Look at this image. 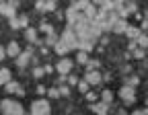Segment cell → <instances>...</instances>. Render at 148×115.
I'll return each instance as SVG.
<instances>
[{
	"instance_id": "17",
	"label": "cell",
	"mask_w": 148,
	"mask_h": 115,
	"mask_svg": "<svg viewBox=\"0 0 148 115\" xmlns=\"http://www.w3.org/2000/svg\"><path fill=\"white\" fill-rule=\"evenodd\" d=\"M70 6L76 10V12H82V10H86V8L90 6V2H88V0H78V2H72Z\"/></svg>"
},
{
	"instance_id": "10",
	"label": "cell",
	"mask_w": 148,
	"mask_h": 115,
	"mask_svg": "<svg viewBox=\"0 0 148 115\" xmlns=\"http://www.w3.org/2000/svg\"><path fill=\"white\" fill-rule=\"evenodd\" d=\"M25 39H27L29 43H41V41H39V31H37L35 27H27V29H25Z\"/></svg>"
},
{
	"instance_id": "30",
	"label": "cell",
	"mask_w": 148,
	"mask_h": 115,
	"mask_svg": "<svg viewBox=\"0 0 148 115\" xmlns=\"http://www.w3.org/2000/svg\"><path fill=\"white\" fill-rule=\"evenodd\" d=\"M76 62H78V64H86V62H88V53L78 51V53H76Z\"/></svg>"
},
{
	"instance_id": "27",
	"label": "cell",
	"mask_w": 148,
	"mask_h": 115,
	"mask_svg": "<svg viewBox=\"0 0 148 115\" xmlns=\"http://www.w3.org/2000/svg\"><path fill=\"white\" fill-rule=\"evenodd\" d=\"M37 31H41V33L49 35V33H53V27H51L49 23H41V25H39V29H37Z\"/></svg>"
},
{
	"instance_id": "12",
	"label": "cell",
	"mask_w": 148,
	"mask_h": 115,
	"mask_svg": "<svg viewBox=\"0 0 148 115\" xmlns=\"http://www.w3.org/2000/svg\"><path fill=\"white\" fill-rule=\"evenodd\" d=\"M92 47H95V41H88V39H78L76 41V49L78 51L88 53V51H92Z\"/></svg>"
},
{
	"instance_id": "23",
	"label": "cell",
	"mask_w": 148,
	"mask_h": 115,
	"mask_svg": "<svg viewBox=\"0 0 148 115\" xmlns=\"http://www.w3.org/2000/svg\"><path fill=\"white\" fill-rule=\"evenodd\" d=\"M53 51H56V53H58L60 57H64V55H66V53H68L70 49H68V47H66L64 43H60V41H58V43H56V45H53Z\"/></svg>"
},
{
	"instance_id": "21",
	"label": "cell",
	"mask_w": 148,
	"mask_h": 115,
	"mask_svg": "<svg viewBox=\"0 0 148 115\" xmlns=\"http://www.w3.org/2000/svg\"><path fill=\"white\" fill-rule=\"evenodd\" d=\"M18 88H21V84L14 82V80H10V82H6V84H4V90H6L8 94H16V90H18Z\"/></svg>"
},
{
	"instance_id": "38",
	"label": "cell",
	"mask_w": 148,
	"mask_h": 115,
	"mask_svg": "<svg viewBox=\"0 0 148 115\" xmlns=\"http://www.w3.org/2000/svg\"><path fill=\"white\" fill-rule=\"evenodd\" d=\"M45 92H47V88H45L43 84H39V86H37V94H41V97H43Z\"/></svg>"
},
{
	"instance_id": "18",
	"label": "cell",
	"mask_w": 148,
	"mask_h": 115,
	"mask_svg": "<svg viewBox=\"0 0 148 115\" xmlns=\"http://www.w3.org/2000/svg\"><path fill=\"white\" fill-rule=\"evenodd\" d=\"M10 70L8 68H0V86H4L6 82H10Z\"/></svg>"
},
{
	"instance_id": "6",
	"label": "cell",
	"mask_w": 148,
	"mask_h": 115,
	"mask_svg": "<svg viewBox=\"0 0 148 115\" xmlns=\"http://www.w3.org/2000/svg\"><path fill=\"white\" fill-rule=\"evenodd\" d=\"M72 68H74V62L70 60V57H60L58 64H56V70H58L60 74H64V76H68L72 72Z\"/></svg>"
},
{
	"instance_id": "26",
	"label": "cell",
	"mask_w": 148,
	"mask_h": 115,
	"mask_svg": "<svg viewBox=\"0 0 148 115\" xmlns=\"http://www.w3.org/2000/svg\"><path fill=\"white\" fill-rule=\"evenodd\" d=\"M84 66H86V72H90V70H99L101 64H99V60H88Z\"/></svg>"
},
{
	"instance_id": "2",
	"label": "cell",
	"mask_w": 148,
	"mask_h": 115,
	"mask_svg": "<svg viewBox=\"0 0 148 115\" xmlns=\"http://www.w3.org/2000/svg\"><path fill=\"white\" fill-rule=\"evenodd\" d=\"M31 115H51V103L47 99H35L31 103Z\"/></svg>"
},
{
	"instance_id": "9",
	"label": "cell",
	"mask_w": 148,
	"mask_h": 115,
	"mask_svg": "<svg viewBox=\"0 0 148 115\" xmlns=\"http://www.w3.org/2000/svg\"><path fill=\"white\" fill-rule=\"evenodd\" d=\"M56 6H58V2L56 0H37L35 2V8L37 10H41V12H51V10H56Z\"/></svg>"
},
{
	"instance_id": "20",
	"label": "cell",
	"mask_w": 148,
	"mask_h": 115,
	"mask_svg": "<svg viewBox=\"0 0 148 115\" xmlns=\"http://www.w3.org/2000/svg\"><path fill=\"white\" fill-rule=\"evenodd\" d=\"M140 33H142V31H140L138 27H127V29H125V35H127L132 41H136V39H138V37H140Z\"/></svg>"
},
{
	"instance_id": "4",
	"label": "cell",
	"mask_w": 148,
	"mask_h": 115,
	"mask_svg": "<svg viewBox=\"0 0 148 115\" xmlns=\"http://www.w3.org/2000/svg\"><path fill=\"white\" fill-rule=\"evenodd\" d=\"M119 97H121V101H123L125 105H134V103H136V88L123 84V86L119 88Z\"/></svg>"
},
{
	"instance_id": "15",
	"label": "cell",
	"mask_w": 148,
	"mask_h": 115,
	"mask_svg": "<svg viewBox=\"0 0 148 115\" xmlns=\"http://www.w3.org/2000/svg\"><path fill=\"white\" fill-rule=\"evenodd\" d=\"M76 18H78V12L74 10L72 6H68L66 8V23H68V27H72L74 23H76Z\"/></svg>"
},
{
	"instance_id": "13",
	"label": "cell",
	"mask_w": 148,
	"mask_h": 115,
	"mask_svg": "<svg viewBox=\"0 0 148 115\" xmlns=\"http://www.w3.org/2000/svg\"><path fill=\"white\" fill-rule=\"evenodd\" d=\"M4 49H6V57H16L18 53H21V47H18V43H16V41H10Z\"/></svg>"
},
{
	"instance_id": "28",
	"label": "cell",
	"mask_w": 148,
	"mask_h": 115,
	"mask_svg": "<svg viewBox=\"0 0 148 115\" xmlns=\"http://www.w3.org/2000/svg\"><path fill=\"white\" fill-rule=\"evenodd\" d=\"M123 8L127 10V14H132V12L138 10V4H136V2H123Z\"/></svg>"
},
{
	"instance_id": "41",
	"label": "cell",
	"mask_w": 148,
	"mask_h": 115,
	"mask_svg": "<svg viewBox=\"0 0 148 115\" xmlns=\"http://www.w3.org/2000/svg\"><path fill=\"white\" fill-rule=\"evenodd\" d=\"M66 78H68V76H64V74H60V78H58V82H60V84H64V82H66Z\"/></svg>"
},
{
	"instance_id": "37",
	"label": "cell",
	"mask_w": 148,
	"mask_h": 115,
	"mask_svg": "<svg viewBox=\"0 0 148 115\" xmlns=\"http://www.w3.org/2000/svg\"><path fill=\"white\" fill-rule=\"evenodd\" d=\"M127 115H148V109H136L134 113H127Z\"/></svg>"
},
{
	"instance_id": "43",
	"label": "cell",
	"mask_w": 148,
	"mask_h": 115,
	"mask_svg": "<svg viewBox=\"0 0 148 115\" xmlns=\"http://www.w3.org/2000/svg\"><path fill=\"white\" fill-rule=\"evenodd\" d=\"M25 115H31V113H25Z\"/></svg>"
},
{
	"instance_id": "16",
	"label": "cell",
	"mask_w": 148,
	"mask_h": 115,
	"mask_svg": "<svg viewBox=\"0 0 148 115\" xmlns=\"http://www.w3.org/2000/svg\"><path fill=\"white\" fill-rule=\"evenodd\" d=\"M97 12H99V10L95 8V4H90V6L82 12V14H84V18H86L88 23H92V21H95V16H97Z\"/></svg>"
},
{
	"instance_id": "7",
	"label": "cell",
	"mask_w": 148,
	"mask_h": 115,
	"mask_svg": "<svg viewBox=\"0 0 148 115\" xmlns=\"http://www.w3.org/2000/svg\"><path fill=\"white\" fill-rule=\"evenodd\" d=\"M31 57H33V47H27L25 51H21V53L14 57V60H16V66H18V68H25V66L31 62Z\"/></svg>"
},
{
	"instance_id": "19",
	"label": "cell",
	"mask_w": 148,
	"mask_h": 115,
	"mask_svg": "<svg viewBox=\"0 0 148 115\" xmlns=\"http://www.w3.org/2000/svg\"><path fill=\"white\" fill-rule=\"evenodd\" d=\"M58 41H60V35L56 33V31H53V33H49V35L45 37V39H43V43H45V45H49V47H53Z\"/></svg>"
},
{
	"instance_id": "24",
	"label": "cell",
	"mask_w": 148,
	"mask_h": 115,
	"mask_svg": "<svg viewBox=\"0 0 148 115\" xmlns=\"http://www.w3.org/2000/svg\"><path fill=\"white\" fill-rule=\"evenodd\" d=\"M136 45H138L140 49H146V47H148V37H146V33H140V37L136 39Z\"/></svg>"
},
{
	"instance_id": "36",
	"label": "cell",
	"mask_w": 148,
	"mask_h": 115,
	"mask_svg": "<svg viewBox=\"0 0 148 115\" xmlns=\"http://www.w3.org/2000/svg\"><path fill=\"white\" fill-rule=\"evenodd\" d=\"M84 97H86V101H90V103H97V94H95V92H90V90H88Z\"/></svg>"
},
{
	"instance_id": "5",
	"label": "cell",
	"mask_w": 148,
	"mask_h": 115,
	"mask_svg": "<svg viewBox=\"0 0 148 115\" xmlns=\"http://www.w3.org/2000/svg\"><path fill=\"white\" fill-rule=\"evenodd\" d=\"M84 82H86L88 86H99V84L103 82V74H101L99 70H90V72L84 74Z\"/></svg>"
},
{
	"instance_id": "3",
	"label": "cell",
	"mask_w": 148,
	"mask_h": 115,
	"mask_svg": "<svg viewBox=\"0 0 148 115\" xmlns=\"http://www.w3.org/2000/svg\"><path fill=\"white\" fill-rule=\"evenodd\" d=\"M76 35H74V31L70 29V27H66L64 31H62V35H60V43H64L68 49H76Z\"/></svg>"
},
{
	"instance_id": "1",
	"label": "cell",
	"mask_w": 148,
	"mask_h": 115,
	"mask_svg": "<svg viewBox=\"0 0 148 115\" xmlns=\"http://www.w3.org/2000/svg\"><path fill=\"white\" fill-rule=\"evenodd\" d=\"M0 111H2L4 115H25V107L18 101H12V99H2Z\"/></svg>"
},
{
	"instance_id": "22",
	"label": "cell",
	"mask_w": 148,
	"mask_h": 115,
	"mask_svg": "<svg viewBox=\"0 0 148 115\" xmlns=\"http://www.w3.org/2000/svg\"><path fill=\"white\" fill-rule=\"evenodd\" d=\"M111 101H113V92H111L109 88H105V90L101 92V103H105V105H111Z\"/></svg>"
},
{
	"instance_id": "25",
	"label": "cell",
	"mask_w": 148,
	"mask_h": 115,
	"mask_svg": "<svg viewBox=\"0 0 148 115\" xmlns=\"http://www.w3.org/2000/svg\"><path fill=\"white\" fill-rule=\"evenodd\" d=\"M138 82H140V78H138V76H125V86H132V88H136L138 86Z\"/></svg>"
},
{
	"instance_id": "14",
	"label": "cell",
	"mask_w": 148,
	"mask_h": 115,
	"mask_svg": "<svg viewBox=\"0 0 148 115\" xmlns=\"http://www.w3.org/2000/svg\"><path fill=\"white\" fill-rule=\"evenodd\" d=\"M130 25H127V21H123V18H117V21L111 25V31L113 33H125V29H127Z\"/></svg>"
},
{
	"instance_id": "8",
	"label": "cell",
	"mask_w": 148,
	"mask_h": 115,
	"mask_svg": "<svg viewBox=\"0 0 148 115\" xmlns=\"http://www.w3.org/2000/svg\"><path fill=\"white\" fill-rule=\"evenodd\" d=\"M16 6H18V2H0V14L12 18V16H16Z\"/></svg>"
},
{
	"instance_id": "34",
	"label": "cell",
	"mask_w": 148,
	"mask_h": 115,
	"mask_svg": "<svg viewBox=\"0 0 148 115\" xmlns=\"http://www.w3.org/2000/svg\"><path fill=\"white\" fill-rule=\"evenodd\" d=\"M43 74H45L43 68H39V66H35V68H33V76H35V78H41Z\"/></svg>"
},
{
	"instance_id": "39",
	"label": "cell",
	"mask_w": 148,
	"mask_h": 115,
	"mask_svg": "<svg viewBox=\"0 0 148 115\" xmlns=\"http://www.w3.org/2000/svg\"><path fill=\"white\" fill-rule=\"evenodd\" d=\"M2 60H6V49H4V45H0V62Z\"/></svg>"
},
{
	"instance_id": "42",
	"label": "cell",
	"mask_w": 148,
	"mask_h": 115,
	"mask_svg": "<svg viewBox=\"0 0 148 115\" xmlns=\"http://www.w3.org/2000/svg\"><path fill=\"white\" fill-rule=\"evenodd\" d=\"M115 115H127V113H125V109H119V111H117Z\"/></svg>"
},
{
	"instance_id": "11",
	"label": "cell",
	"mask_w": 148,
	"mask_h": 115,
	"mask_svg": "<svg viewBox=\"0 0 148 115\" xmlns=\"http://www.w3.org/2000/svg\"><path fill=\"white\" fill-rule=\"evenodd\" d=\"M95 115H109V105H105V103H90V107H88Z\"/></svg>"
},
{
	"instance_id": "33",
	"label": "cell",
	"mask_w": 148,
	"mask_h": 115,
	"mask_svg": "<svg viewBox=\"0 0 148 115\" xmlns=\"http://www.w3.org/2000/svg\"><path fill=\"white\" fill-rule=\"evenodd\" d=\"M66 80H68V84H70V86H76V84H78V76L68 74V78H66Z\"/></svg>"
},
{
	"instance_id": "35",
	"label": "cell",
	"mask_w": 148,
	"mask_h": 115,
	"mask_svg": "<svg viewBox=\"0 0 148 115\" xmlns=\"http://www.w3.org/2000/svg\"><path fill=\"white\" fill-rule=\"evenodd\" d=\"M47 94L51 99H60V92H58V88H47Z\"/></svg>"
},
{
	"instance_id": "29",
	"label": "cell",
	"mask_w": 148,
	"mask_h": 115,
	"mask_svg": "<svg viewBox=\"0 0 148 115\" xmlns=\"http://www.w3.org/2000/svg\"><path fill=\"white\" fill-rule=\"evenodd\" d=\"M130 55H134L136 57V60H144V57H146V51L144 49H140V47H136L132 53H130Z\"/></svg>"
},
{
	"instance_id": "31",
	"label": "cell",
	"mask_w": 148,
	"mask_h": 115,
	"mask_svg": "<svg viewBox=\"0 0 148 115\" xmlns=\"http://www.w3.org/2000/svg\"><path fill=\"white\" fill-rule=\"evenodd\" d=\"M76 86H78V90H80L82 94H86V92L90 90V86H88V84H86L84 80H78V84H76Z\"/></svg>"
},
{
	"instance_id": "40",
	"label": "cell",
	"mask_w": 148,
	"mask_h": 115,
	"mask_svg": "<svg viewBox=\"0 0 148 115\" xmlns=\"http://www.w3.org/2000/svg\"><path fill=\"white\" fill-rule=\"evenodd\" d=\"M136 47H138V45H136V41H132V43H130V45H127V49H130V51H134Z\"/></svg>"
},
{
	"instance_id": "32",
	"label": "cell",
	"mask_w": 148,
	"mask_h": 115,
	"mask_svg": "<svg viewBox=\"0 0 148 115\" xmlns=\"http://www.w3.org/2000/svg\"><path fill=\"white\" fill-rule=\"evenodd\" d=\"M58 92H60V97H68V94H70V86L62 84V86H58Z\"/></svg>"
}]
</instances>
